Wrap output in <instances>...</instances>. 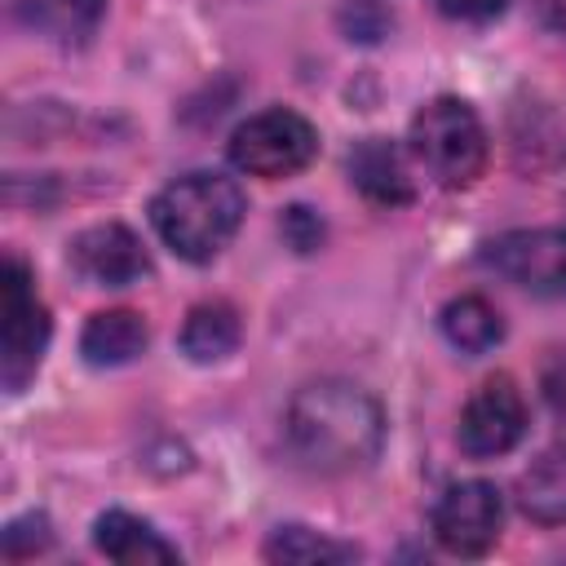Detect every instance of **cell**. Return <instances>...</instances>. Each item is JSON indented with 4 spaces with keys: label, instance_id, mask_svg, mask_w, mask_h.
<instances>
[{
    "label": "cell",
    "instance_id": "obj_1",
    "mask_svg": "<svg viewBox=\"0 0 566 566\" xmlns=\"http://www.w3.org/2000/svg\"><path fill=\"white\" fill-rule=\"evenodd\" d=\"M283 438L305 469L354 473L380 455L385 411L367 389L349 380H314L292 394Z\"/></svg>",
    "mask_w": 566,
    "mask_h": 566
},
{
    "label": "cell",
    "instance_id": "obj_2",
    "mask_svg": "<svg viewBox=\"0 0 566 566\" xmlns=\"http://www.w3.org/2000/svg\"><path fill=\"white\" fill-rule=\"evenodd\" d=\"M243 190L221 172H186L150 199V226L181 261H212L243 226Z\"/></svg>",
    "mask_w": 566,
    "mask_h": 566
},
{
    "label": "cell",
    "instance_id": "obj_3",
    "mask_svg": "<svg viewBox=\"0 0 566 566\" xmlns=\"http://www.w3.org/2000/svg\"><path fill=\"white\" fill-rule=\"evenodd\" d=\"M407 142L420 168L447 190L473 186L486 168V128L460 97H433L429 106H420Z\"/></svg>",
    "mask_w": 566,
    "mask_h": 566
},
{
    "label": "cell",
    "instance_id": "obj_4",
    "mask_svg": "<svg viewBox=\"0 0 566 566\" xmlns=\"http://www.w3.org/2000/svg\"><path fill=\"white\" fill-rule=\"evenodd\" d=\"M49 345V310L35 296L31 270L9 256L0 274V385L9 394H22L27 380L40 371Z\"/></svg>",
    "mask_w": 566,
    "mask_h": 566
},
{
    "label": "cell",
    "instance_id": "obj_5",
    "mask_svg": "<svg viewBox=\"0 0 566 566\" xmlns=\"http://www.w3.org/2000/svg\"><path fill=\"white\" fill-rule=\"evenodd\" d=\"M318 155V133L305 115L287 111V106H270L252 119H243L230 133V164L248 177L261 181H279L301 172L310 159Z\"/></svg>",
    "mask_w": 566,
    "mask_h": 566
},
{
    "label": "cell",
    "instance_id": "obj_6",
    "mask_svg": "<svg viewBox=\"0 0 566 566\" xmlns=\"http://www.w3.org/2000/svg\"><path fill=\"white\" fill-rule=\"evenodd\" d=\"M504 526V495L486 478H469L442 491L433 504V539L455 557H482L495 548Z\"/></svg>",
    "mask_w": 566,
    "mask_h": 566
},
{
    "label": "cell",
    "instance_id": "obj_7",
    "mask_svg": "<svg viewBox=\"0 0 566 566\" xmlns=\"http://www.w3.org/2000/svg\"><path fill=\"white\" fill-rule=\"evenodd\" d=\"M482 265L535 296L566 301V230H509L482 248Z\"/></svg>",
    "mask_w": 566,
    "mask_h": 566
},
{
    "label": "cell",
    "instance_id": "obj_8",
    "mask_svg": "<svg viewBox=\"0 0 566 566\" xmlns=\"http://www.w3.org/2000/svg\"><path fill=\"white\" fill-rule=\"evenodd\" d=\"M526 433V398L513 376H491L460 411V451L473 460L504 455Z\"/></svg>",
    "mask_w": 566,
    "mask_h": 566
},
{
    "label": "cell",
    "instance_id": "obj_9",
    "mask_svg": "<svg viewBox=\"0 0 566 566\" xmlns=\"http://www.w3.org/2000/svg\"><path fill=\"white\" fill-rule=\"evenodd\" d=\"M66 261L93 287H128L150 274V256H146L142 239L119 221H97V226L80 230L66 243Z\"/></svg>",
    "mask_w": 566,
    "mask_h": 566
},
{
    "label": "cell",
    "instance_id": "obj_10",
    "mask_svg": "<svg viewBox=\"0 0 566 566\" xmlns=\"http://www.w3.org/2000/svg\"><path fill=\"white\" fill-rule=\"evenodd\" d=\"M349 181L371 203H385V208H398V203H411L416 199L411 172H407L398 146L385 142V137H367V142H358L349 150Z\"/></svg>",
    "mask_w": 566,
    "mask_h": 566
},
{
    "label": "cell",
    "instance_id": "obj_11",
    "mask_svg": "<svg viewBox=\"0 0 566 566\" xmlns=\"http://www.w3.org/2000/svg\"><path fill=\"white\" fill-rule=\"evenodd\" d=\"M146 323L133 310H97L80 332V354L88 367H124L146 354Z\"/></svg>",
    "mask_w": 566,
    "mask_h": 566
},
{
    "label": "cell",
    "instance_id": "obj_12",
    "mask_svg": "<svg viewBox=\"0 0 566 566\" xmlns=\"http://www.w3.org/2000/svg\"><path fill=\"white\" fill-rule=\"evenodd\" d=\"M93 544H97V553H106L111 562H124V566L177 562V548L150 522H142L137 513H124V509H106L93 522Z\"/></svg>",
    "mask_w": 566,
    "mask_h": 566
},
{
    "label": "cell",
    "instance_id": "obj_13",
    "mask_svg": "<svg viewBox=\"0 0 566 566\" xmlns=\"http://www.w3.org/2000/svg\"><path fill=\"white\" fill-rule=\"evenodd\" d=\"M517 509L539 522V526H557L566 522V442L544 447L517 478Z\"/></svg>",
    "mask_w": 566,
    "mask_h": 566
},
{
    "label": "cell",
    "instance_id": "obj_14",
    "mask_svg": "<svg viewBox=\"0 0 566 566\" xmlns=\"http://www.w3.org/2000/svg\"><path fill=\"white\" fill-rule=\"evenodd\" d=\"M239 336H243V327H239L234 305H226V301H203V305H195V310L186 314L181 354H186L190 363H221V358H230V354L239 349Z\"/></svg>",
    "mask_w": 566,
    "mask_h": 566
},
{
    "label": "cell",
    "instance_id": "obj_15",
    "mask_svg": "<svg viewBox=\"0 0 566 566\" xmlns=\"http://www.w3.org/2000/svg\"><path fill=\"white\" fill-rule=\"evenodd\" d=\"M102 13L106 0H22L18 9V18L53 44H84L97 31Z\"/></svg>",
    "mask_w": 566,
    "mask_h": 566
},
{
    "label": "cell",
    "instance_id": "obj_16",
    "mask_svg": "<svg viewBox=\"0 0 566 566\" xmlns=\"http://www.w3.org/2000/svg\"><path fill=\"white\" fill-rule=\"evenodd\" d=\"M438 327H442L447 345L460 349V354H486V349H495L504 340V318L486 296L447 301L442 314H438Z\"/></svg>",
    "mask_w": 566,
    "mask_h": 566
},
{
    "label": "cell",
    "instance_id": "obj_17",
    "mask_svg": "<svg viewBox=\"0 0 566 566\" xmlns=\"http://www.w3.org/2000/svg\"><path fill=\"white\" fill-rule=\"evenodd\" d=\"M270 562H287V566H314V562H354L358 548L354 544H340V539H327L310 526H279L265 548H261Z\"/></svg>",
    "mask_w": 566,
    "mask_h": 566
},
{
    "label": "cell",
    "instance_id": "obj_18",
    "mask_svg": "<svg viewBox=\"0 0 566 566\" xmlns=\"http://www.w3.org/2000/svg\"><path fill=\"white\" fill-rule=\"evenodd\" d=\"M0 544H4V557L9 562H22V557H35V553H44L53 544V526H49L44 513H22V517H13L4 526Z\"/></svg>",
    "mask_w": 566,
    "mask_h": 566
},
{
    "label": "cell",
    "instance_id": "obj_19",
    "mask_svg": "<svg viewBox=\"0 0 566 566\" xmlns=\"http://www.w3.org/2000/svg\"><path fill=\"white\" fill-rule=\"evenodd\" d=\"M340 22H345L349 40H380L385 27H389V18H385V9L376 0H345Z\"/></svg>",
    "mask_w": 566,
    "mask_h": 566
},
{
    "label": "cell",
    "instance_id": "obj_20",
    "mask_svg": "<svg viewBox=\"0 0 566 566\" xmlns=\"http://www.w3.org/2000/svg\"><path fill=\"white\" fill-rule=\"evenodd\" d=\"M279 230H283V239H287L296 252H314V248L323 243V221H318L305 203H292V208L283 212Z\"/></svg>",
    "mask_w": 566,
    "mask_h": 566
},
{
    "label": "cell",
    "instance_id": "obj_21",
    "mask_svg": "<svg viewBox=\"0 0 566 566\" xmlns=\"http://www.w3.org/2000/svg\"><path fill=\"white\" fill-rule=\"evenodd\" d=\"M539 389H544V402L553 407V416L566 420V349H557L544 371H539Z\"/></svg>",
    "mask_w": 566,
    "mask_h": 566
},
{
    "label": "cell",
    "instance_id": "obj_22",
    "mask_svg": "<svg viewBox=\"0 0 566 566\" xmlns=\"http://www.w3.org/2000/svg\"><path fill=\"white\" fill-rule=\"evenodd\" d=\"M504 4H509V0H438V9H442L447 18H460V22H486V18H495Z\"/></svg>",
    "mask_w": 566,
    "mask_h": 566
}]
</instances>
